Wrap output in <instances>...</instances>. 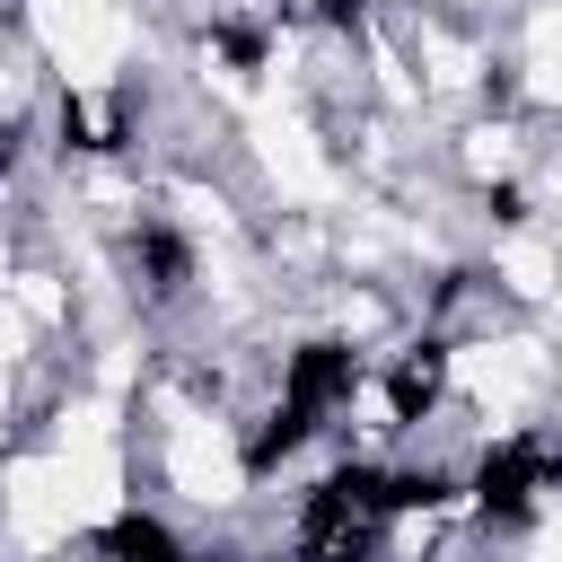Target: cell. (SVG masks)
<instances>
[{
  "label": "cell",
  "instance_id": "cell-14",
  "mask_svg": "<svg viewBox=\"0 0 562 562\" xmlns=\"http://www.w3.org/2000/svg\"><path fill=\"white\" fill-rule=\"evenodd\" d=\"M430 61H439V88H465V79H474V61H465V53H457V44H439V53H430Z\"/></svg>",
  "mask_w": 562,
  "mask_h": 562
},
{
  "label": "cell",
  "instance_id": "cell-3",
  "mask_svg": "<svg viewBox=\"0 0 562 562\" xmlns=\"http://www.w3.org/2000/svg\"><path fill=\"white\" fill-rule=\"evenodd\" d=\"M255 149H263V167H272V184H281L290 202H334V167L316 158V140H307L290 114H263V123H255Z\"/></svg>",
  "mask_w": 562,
  "mask_h": 562
},
{
  "label": "cell",
  "instance_id": "cell-9",
  "mask_svg": "<svg viewBox=\"0 0 562 562\" xmlns=\"http://www.w3.org/2000/svg\"><path fill=\"white\" fill-rule=\"evenodd\" d=\"M105 422H114L105 404H70V413H61V448H88V439H105Z\"/></svg>",
  "mask_w": 562,
  "mask_h": 562
},
{
  "label": "cell",
  "instance_id": "cell-12",
  "mask_svg": "<svg viewBox=\"0 0 562 562\" xmlns=\"http://www.w3.org/2000/svg\"><path fill=\"white\" fill-rule=\"evenodd\" d=\"M527 53H562V9H536L527 18Z\"/></svg>",
  "mask_w": 562,
  "mask_h": 562
},
{
  "label": "cell",
  "instance_id": "cell-1",
  "mask_svg": "<svg viewBox=\"0 0 562 562\" xmlns=\"http://www.w3.org/2000/svg\"><path fill=\"white\" fill-rule=\"evenodd\" d=\"M167 474H176L184 501H237V483H246L228 430L202 422V413H184V404H176V430H167Z\"/></svg>",
  "mask_w": 562,
  "mask_h": 562
},
{
  "label": "cell",
  "instance_id": "cell-6",
  "mask_svg": "<svg viewBox=\"0 0 562 562\" xmlns=\"http://www.w3.org/2000/svg\"><path fill=\"white\" fill-rule=\"evenodd\" d=\"M123 44H132V26H123V18L105 9V18H97V26H88V35L70 44V53H61L70 88H105V79H114V61H123Z\"/></svg>",
  "mask_w": 562,
  "mask_h": 562
},
{
  "label": "cell",
  "instance_id": "cell-10",
  "mask_svg": "<svg viewBox=\"0 0 562 562\" xmlns=\"http://www.w3.org/2000/svg\"><path fill=\"white\" fill-rule=\"evenodd\" d=\"M465 167H474V176H501V167H509V132H474V140H465Z\"/></svg>",
  "mask_w": 562,
  "mask_h": 562
},
{
  "label": "cell",
  "instance_id": "cell-8",
  "mask_svg": "<svg viewBox=\"0 0 562 562\" xmlns=\"http://www.w3.org/2000/svg\"><path fill=\"white\" fill-rule=\"evenodd\" d=\"M501 272H509V290H518V299H553V255H544V246H527V237H518V246H501Z\"/></svg>",
  "mask_w": 562,
  "mask_h": 562
},
{
  "label": "cell",
  "instance_id": "cell-4",
  "mask_svg": "<svg viewBox=\"0 0 562 562\" xmlns=\"http://www.w3.org/2000/svg\"><path fill=\"white\" fill-rule=\"evenodd\" d=\"M536 378H544V351L536 342H474V351H457V386L483 395L492 413H509Z\"/></svg>",
  "mask_w": 562,
  "mask_h": 562
},
{
  "label": "cell",
  "instance_id": "cell-7",
  "mask_svg": "<svg viewBox=\"0 0 562 562\" xmlns=\"http://www.w3.org/2000/svg\"><path fill=\"white\" fill-rule=\"evenodd\" d=\"M26 18H35V35H44V44H53V61H61V53L105 18V0H26Z\"/></svg>",
  "mask_w": 562,
  "mask_h": 562
},
{
  "label": "cell",
  "instance_id": "cell-11",
  "mask_svg": "<svg viewBox=\"0 0 562 562\" xmlns=\"http://www.w3.org/2000/svg\"><path fill=\"white\" fill-rule=\"evenodd\" d=\"M527 97L562 105V53H527Z\"/></svg>",
  "mask_w": 562,
  "mask_h": 562
},
{
  "label": "cell",
  "instance_id": "cell-13",
  "mask_svg": "<svg viewBox=\"0 0 562 562\" xmlns=\"http://www.w3.org/2000/svg\"><path fill=\"white\" fill-rule=\"evenodd\" d=\"M18 299H26V316H61V290L35 272V281H18Z\"/></svg>",
  "mask_w": 562,
  "mask_h": 562
},
{
  "label": "cell",
  "instance_id": "cell-5",
  "mask_svg": "<svg viewBox=\"0 0 562 562\" xmlns=\"http://www.w3.org/2000/svg\"><path fill=\"white\" fill-rule=\"evenodd\" d=\"M61 492H70V527H105V518L123 509V465H114V448H105V439L61 448Z\"/></svg>",
  "mask_w": 562,
  "mask_h": 562
},
{
  "label": "cell",
  "instance_id": "cell-16",
  "mask_svg": "<svg viewBox=\"0 0 562 562\" xmlns=\"http://www.w3.org/2000/svg\"><path fill=\"white\" fill-rule=\"evenodd\" d=\"M0 413H9V386H0Z\"/></svg>",
  "mask_w": 562,
  "mask_h": 562
},
{
  "label": "cell",
  "instance_id": "cell-15",
  "mask_svg": "<svg viewBox=\"0 0 562 562\" xmlns=\"http://www.w3.org/2000/svg\"><path fill=\"white\" fill-rule=\"evenodd\" d=\"M536 562H562V527H553V536H544V544H536Z\"/></svg>",
  "mask_w": 562,
  "mask_h": 562
},
{
  "label": "cell",
  "instance_id": "cell-2",
  "mask_svg": "<svg viewBox=\"0 0 562 562\" xmlns=\"http://www.w3.org/2000/svg\"><path fill=\"white\" fill-rule=\"evenodd\" d=\"M9 527H18V544H61V536H70L61 457H26V465H9Z\"/></svg>",
  "mask_w": 562,
  "mask_h": 562
}]
</instances>
